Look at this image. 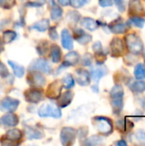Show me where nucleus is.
<instances>
[{
    "instance_id": "obj_1",
    "label": "nucleus",
    "mask_w": 145,
    "mask_h": 146,
    "mask_svg": "<svg viewBox=\"0 0 145 146\" xmlns=\"http://www.w3.org/2000/svg\"><path fill=\"white\" fill-rule=\"evenodd\" d=\"M125 42L126 49L130 54L136 56L140 55L144 50V43L141 38L135 33L126 34L125 37Z\"/></svg>"
},
{
    "instance_id": "obj_2",
    "label": "nucleus",
    "mask_w": 145,
    "mask_h": 146,
    "mask_svg": "<svg viewBox=\"0 0 145 146\" xmlns=\"http://www.w3.org/2000/svg\"><path fill=\"white\" fill-rule=\"evenodd\" d=\"M94 124L97 131L104 135L110 134L113 131V123L109 118L97 116L94 118Z\"/></svg>"
},
{
    "instance_id": "obj_3",
    "label": "nucleus",
    "mask_w": 145,
    "mask_h": 146,
    "mask_svg": "<svg viewBox=\"0 0 145 146\" xmlns=\"http://www.w3.org/2000/svg\"><path fill=\"white\" fill-rule=\"evenodd\" d=\"M38 115L40 117H54L60 118L62 113L60 109L51 104H44L38 110Z\"/></svg>"
},
{
    "instance_id": "obj_4",
    "label": "nucleus",
    "mask_w": 145,
    "mask_h": 146,
    "mask_svg": "<svg viewBox=\"0 0 145 146\" xmlns=\"http://www.w3.org/2000/svg\"><path fill=\"white\" fill-rule=\"evenodd\" d=\"M128 14L130 16L145 15V10L140 0H130L128 3Z\"/></svg>"
},
{
    "instance_id": "obj_5",
    "label": "nucleus",
    "mask_w": 145,
    "mask_h": 146,
    "mask_svg": "<svg viewBox=\"0 0 145 146\" xmlns=\"http://www.w3.org/2000/svg\"><path fill=\"white\" fill-rule=\"evenodd\" d=\"M129 27H130V25L127 22L122 21L121 18H120V17L116 18L109 26V28L110 32L113 33H115V34L125 33L126 31H128Z\"/></svg>"
},
{
    "instance_id": "obj_6",
    "label": "nucleus",
    "mask_w": 145,
    "mask_h": 146,
    "mask_svg": "<svg viewBox=\"0 0 145 146\" xmlns=\"http://www.w3.org/2000/svg\"><path fill=\"white\" fill-rule=\"evenodd\" d=\"M29 69L30 70H38V71H41V72L46 73V74H50L52 71L51 66L50 65L48 61L44 58H38V59H36L35 61H33L31 63Z\"/></svg>"
},
{
    "instance_id": "obj_7",
    "label": "nucleus",
    "mask_w": 145,
    "mask_h": 146,
    "mask_svg": "<svg viewBox=\"0 0 145 146\" xmlns=\"http://www.w3.org/2000/svg\"><path fill=\"white\" fill-rule=\"evenodd\" d=\"M76 137V131L72 127H64L61 132V142L63 145L73 144Z\"/></svg>"
},
{
    "instance_id": "obj_8",
    "label": "nucleus",
    "mask_w": 145,
    "mask_h": 146,
    "mask_svg": "<svg viewBox=\"0 0 145 146\" xmlns=\"http://www.w3.org/2000/svg\"><path fill=\"white\" fill-rule=\"evenodd\" d=\"M110 50L113 56H121L125 50V45L123 41L119 38H115L110 44Z\"/></svg>"
},
{
    "instance_id": "obj_9",
    "label": "nucleus",
    "mask_w": 145,
    "mask_h": 146,
    "mask_svg": "<svg viewBox=\"0 0 145 146\" xmlns=\"http://www.w3.org/2000/svg\"><path fill=\"white\" fill-rule=\"evenodd\" d=\"M19 104H20V102L17 99H13L10 98H5L2 100L1 104H0V108L3 111L12 113L17 109Z\"/></svg>"
},
{
    "instance_id": "obj_10",
    "label": "nucleus",
    "mask_w": 145,
    "mask_h": 146,
    "mask_svg": "<svg viewBox=\"0 0 145 146\" xmlns=\"http://www.w3.org/2000/svg\"><path fill=\"white\" fill-rule=\"evenodd\" d=\"M115 126H116V128L120 132H121L123 133H128L133 128V122L128 119L121 118L116 121Z\"/></svg>"
},
{
    "instance_id": "obj_11",
    "label": "nucleus",
    "mask_w": 145,
    "mask_h": 146,
    "mask_svg": "<svg viewBox=\"0 0 145 146\" xmlns=\"http://www.w3.org/2000/svg\"><path fill=\"white\" fill-rule=\"evenodd\" d=\"M126 85L133 93H142L145 92V81L143 80H134L133 79H130V80L126 82Z\"/></svg>"
},
{
    "instance_id": "obj_12",
    "label": "nucleus",
    "mask_w": 145,
    "mask_h": 146,
    "mask_svg": "<svg viewBox=\"0 0 145 146\" xmlns=\"http://www.w3.org/2000/svg\"><path fill=\"white\" fill-rule=\"evenodd\" d=\"M18 117L11 112H9V114H6L0 118V125L3 127H15L18 124Z\"/></svg>"
},
{
    "instance_id": "obj_13",
    "label": "nucleus",
    "mask_w": 145,
    "mask_h": 146,
    "mask_svg": "<svg viewBox=\"0 0 145 146\" xmlns=\"http://www.w3.org/2000/svg\"><path fill=\"white\" fill-rule=\"evenodd\" d=\"M76 80L80 86H88L91 82L90 73L85 69H78L76 71Z\"/></svg>"
},
{
    "instance_id": "obj_14",
    "label": "nucleus",
    "mask_w": 145,
    "mask_h": 146,
    "mask_svg": "<svg viewBox=\"0 0 145 146\" xmlns=\"http://www.w3.org/2000/svg\"><path fill=\"white\" fill-rule=\"evenodd\" d=\"M108 73V69L104 66H99L97 68H93L90 71V76L96 82H98L104 75Z\"/></svg>"
},
{
    "instance_id": "obj_15",
    "label": "nucleus",
    "mask_w": 145,
    "mask_h": 146,
    "mask_svg": "<svg viewBox=\"0 0 145 146\" xmlns=\"http://www.w3.org/2000/svg\"><path fill=\"white\" fill-rule=\"evenodd\" d=\"M62 88V82L61 81H55L53 82L49 87L47 92V96L50 98H56L59 94L61 93Z\"/></svg>"
},
{
    "instance_id": "obj_16",
    "label": "nucleus",
    "mask_w": 145,
    "mask_h": 146,
    "mask_svg": "<svg viewBox=\"0 0 145 146\" xmlns=\"http://www.w3.org/2000/svg\"><path fill=\"white\" fill-rule=\"evenodd\" d=\"M25 98L26 100L30 102V103H33V104H37L38 102H40L42 100L43 95L42 92L38 90H29L25 93Z\"/></svg>"
},
{
    "instance_id": "obj_17",
    "label": "nucleus",
    "mask_w": 145,
    "mask_h": 146,
    "mask_svg": "<svg viewBox=\"0 0 145 146\" xmlns=\"http://www.w3.org/2000/svg\"><path fill=\"white\" fill-rule=\"evenodd\" d=\"M110 98H111V105L113 109V113L115 115H120L124 106L123 97H110Z\"/></svg>"
},
{
    "instance_id": "obj_18",
    "label": "nucleus",
    "mask_w": 145,
    "mask_h": 146,
    "mask_svg": "<svg viewBox=\"0 0 145 146\" xmlns=\"http://www.w3.org/2000/svg\"><path fill=\"white\" fill-rule=\"evenodd\" d=\"M29 82L31 85L34 86H43L45 84V79L44 77L38 72H33L30 74Z\"/></svg>"
},
{
    "instance_id": "obj_19",
    "label": "nucleus",
    "mask_w": 145,
    "mask_h": 146,
    "mask_svg": "<svg viewBox=\"0 0 145 146\" xmlns=\"http://www.w3.org/2000/svg\"><path fill=\"white\" fill-rule=\"evenodd\" d=\"M62 44L63 48H65L66 50H72L73 47V38L69 33V32L67 29H63L62 31Z\"/></svg>"
},
{
    "instance_id": "obj_20",
    "label": "nucleus",
    "mask_w": 145,
    "mask_h": 146,
    "mask_svg": "<svg viewBox=\"0 0 145 146\" xmlns=\"http://www.w3.org/2000/svg\"><path fill=\"white\" fill-rule=\"evenodd\" d=\"M75 36H76V40L80 44H87L90 43L92 39L91 36L86 33H85L81 29H77L75 31Z\"/></svg>"
},
{
    "instance_id": "obj_21",
    "label": "nucleus",
    "mask_w": 145,
    "mask_h": 146,
    "mask_svg": "<svg viewBox=\"0 0 145 146\" xmlns=\"http://www.w3.org/2000/svg\"><path fill=\"white\" fill-rule=\"evenodd\" d=\"M80 24L83 27H85V29L90 30V31H95L98 27V22L90 17L83 18L80 21Z\"/></svg>"
},
{
    "instance_id": "obj_22",
    "label": "nucleus",
    "mask_w": 145,
    "mask_h": 146,
    "mask_svg": "<svg viewBox=\"0 0 145 146\" xmlns=\"http://www.w3.org/2000/svg\"><path fill=\"white\" fill-rule=\"evenodd\" d=\"M79 60V54L77 52H75V51H70L65 56L64 64L66 66H73V65L77 64Z\"/></svg>"
},
{
    "instance_id": "obj_23",
    "label": "nucleus",
    "mask_w": 145,
    "mask_h": 146,
    "mask_svg": "<svg viewBox=\"0 0 145 146\" xmlns=\"http://www.w3.org/2000/svg\"><path fill=\"white\" fill-rule=\"evenodd\" d=\"M73 98V93L72 92H70V91L69 92H66L58 99V104L61 107H63L64 108V107L68 106L71 103Z\"/></svg>"
},
{
    "instance_id": "obj_24",
    "label": "nucleus",
    "mask_w": 145,
    "mask_h": 146,
    "mask_svg": "<svg viewBox=\"0 0 145 146\" xmlns=\"http://www.w3.org/2000/svg\"><path fill=\"white\" fill-rule=\"evenodd\" d=\"M127 23L131 26H134L139 28L144 27L145 23V18L142 16H130Z\"/></svg>"
},
{
    "instance_id": "obj_25",
    "label": "nucleus",
    "mask_w": 145,
    "mask_h": 146,
    "mask_svg": "<svg viewBox=\"0 0 145 146\" xmlns=\"http://www.w3.org/2000/svg\"><path fill=\"white\" fill-rule=\"evenodd\" d=\"M134 76L136 80H144L145 79V66L143 63L136 64L134 68Z\"/></svg>"
},
{
    "instance_id": "obj_26",
    "label": "nucleus",
    "mask_w": 145,
    "mask_h": 146,
    "mask_svg": "<svg viewBox=\"0 0 145 146\" xmlns=\"http://www.w3.org/2000/svg\"><path fill=\"white\" fill-rule=\"evenodd\" d=\"M32 29H35L38 32H44L49 28V20L47 19H44L41 20L36 23H34L32 27Z\"/></svg>"
},
{
    "instance_id": "obj_27",
    "label": "nucleus",
    "mask_w": 145,
    "mask_h": 146,
    "mask_svg": "<svg viewBox=\"0 0 145 146\" xmlns=\"http://www.w3.org/2000/svg\"><path fill=\"white\" fill-rule=\"evenodd\" d=\"M8 63L9 64V66L12 68L13 71H14V74L15 76H17L18 78H21L24 75V73H25V69L22 66L12 62V61H9Z\"/></svg>"
},
{
    "instance_id": "obj_28",
    "label": "nucleus",
    "mask_w": 145,
    "mask_h": 146,
    "mask_svg": "<svg viewBox=\"0 0 145 146\" xmlns=\"http://www.w3.org/2000/svg\"><path fill=\"white\" fill-rule=\"evenodd\" d=\"M26 135L28 137L29 139H41L43 138V134L41 133V132L32 128V127H26Z\"/></svg>"
},
{
    "instance_id": "obj_29",
    "label": "nucleus",
    "mask_w": 145,
    "mask_h": 146,
    "mask_svg": "<svg viewBox=\"0 0 145 146\" xmlns=\"http://www.w3.org/2000/svg\"><path fill=\"white\" fill-rule=\"evenodd\" d=\"M6 138H7V140H9V141L20 140L21 138V133L19 129H12L7 132Z\"/></svg>"
},
{
    "instance_id": "obj_30",
    "label": "nucleus",
    "mask_w": 145,
    "mask_h": 146,
    "mask_svg": "<svg viewBox=\"0 0 145 146\" xmlns=\"http://www.w3.org/2000/svg\"><path fill=\"white\" fill-rule=\"evenodd\" d=\"M61 56H62L61 49L56 44H53L51 46V59L53 62L57 63L61 60Z\"/></svg>"
},
{
    "instance_id": "obj_31",
    "label": "nucleus",
    "mask_w": 145,
    "mask_h": 146,
    "mask_svg": "<svg viewBox=\"0 0 145 146\" xmlns=\"http://www.w3.org/2000/svg\"><path fill=\"white\" fill-rule=\"evenodd\" d=\"M62 15V10L60 7L56 6V4L52 6V9H51V12H50V16H51V19L52 20H57L59 19Z\"/></svg>"
},
{
    "instance_id": "obj_32",
    "label": "nucleus",
    "mask_w": 145,
    "mask_h": 146,
    "mask_svg": "<svg viewBox=\"0 0 145 146\" xmlns=\"http://www.w3.org/2000/svg\"><path fill=\"white\" fill-rule=\"evenodd\" d=\"M62 82L66 88H71L74 86V79L71 74H67L66 76H64L62 80Z\"/></svg>"
},
{
    "instance_id": "obj_33",
    "label": "nucleus",
    "mask_w": 145,
    "mask_h": 146,
    "mask_svg": "<svg viewBox=\"0 0 145 146\" xmlns=\"http://www.w3.org/2000/svg\"><path fill=\"white\" fill-rule=\"evenodd\" d=\"M103 137L98 136V135H94L91 136L90 139H88L85 141V144L88 145H99L103 142Z\"/></svg>"
},
{
    "instance_id": "obj_34",
    "label": "nucleus",
    "mask_w": 145,
    "mask_h": 146,
    "mask_svg": "<svg viewBox=\"0 0 145 146\" xmlns=\"http://www.w3.org/2000/svg\"><path fill=\"white\" fill-rule=\"evenodd\" d=\"M16 38V33L14 31H6L3 33V40L6 44L11 43Z\"/></svg>"
},
{
    "instance_id": "obj_35",
    "label": "nucleus",
    "mask_w": 145,
    "mask_h": 146,
    "mask_svg": "<svg viewBox=\"0 0 145 146\" xmlns=\"http://www.w3.org/2000/svg\"><path fill=\"white\" fill-rule=\"evenodd\" d=\"M134 137H135V139L138 141L140 144L145 145V132L144 130L139 129L136 131V133H134Z\"/></svg>"
},
{
    "instance_id": "obj_36",
    "label": "nucleus",
    "mask_w": 145,
    "mask_h": 146,
    "mask_svg": "<svg viewBox=\"0 0 145 146\" xmlns=\"http://www.w3.org/2000/svg\"><path fill=\"white\" fill-rule=\"evenodd\" d=\"M89 2H90V0H69L70 4L73 8H80V7L84 6L85 4L88 3Z\"/></svg>"
},
{
    "instance_id": "obj_37",
    "label": "nucleus",
    "mask_w": 145,
    "mask_h": 146,
    "mask_svg": "<svg viewBox=\"0 0 145 146\" xmlns=\"http://www.w3.org/2000/svg\"><path fill=\"white\" fill-rule=\"evenodd\" d=\"M115 4L116 5L117 9H119L120 12H124L126 9V4L125 0H114L113 1Z\"/></svg>"
},
{
    "instance_id": "obj_38",
    "label": "nucleus",
    "mask_w": 145,
    "mask_h": 146,
    "mask_svg": "<svg viewBox=\"0 0 145 146\" xmlns=\"http://www.w3.org/2000/svg\"><path fill=\"white\" fill-rule=\"evenodd\" d=\"M79 16H80V15H79L78 12H76V11H71L70 13L68 14L67 18H68V20L70 21L77 22V21H79Z\"/></svg>"
},
{
    "instance_id": "obj_39",
    "label": "nucleus",
    "mask_w": 145,
    "mask_h": 146,
    "mask_svg": "<svg viewBox=\"0 0 145 146\" xmlns=\"http://www.w3.org/2000/svg\"><path fill=\"white\" fill-rule=\"evenodd\" d=\"M82 63L84 66H91L92 63V56L90 53L85 54L82 59Z\"/></svg>"
},
{
    "instance_id": "obj_40",
    "label": "nucleus",
    "mask_w": 145,
    "mask_h": 146,
    "mask_svg": "<svg viewBox=\"0 0 145 146\" xmlns=\"http://www.w3.org/2000/svg\"><path fill=\"white\" fill-rule=\"evenodd\" d=\"M15 4V0H0V7L9 9Z\"/></svg>"
},
{
    "instance_id": "obj_41",
    "label": "nucleus",
    "mask_w": 145,
    "mask_h": 146,
    "mask_svg": "<svg viewBox=\"0 0 145 146\" xmlns=\"http://www.w3.org/2000/svg\"><path fill=\"white\" fill-rule=\"evenodd\" d=\"M92 49H93V50L95 51L96 54L102 52V51H103V46H102L101 42H96V43L92 45Z\"/></svg>"
},
{
    "instance_id": "obj_42",
    "label": "nucleus",
    "mask_w": 145,
    "mask_h": 146,
    "mask_svg": "<svg viewBox=\"0 0 145 146\" xmlns=\"http://www.w3.org/2000/svg\"><path fill=\"white\" fill-rule=\"evenodd\" d=\"M8 74H9V73H8L6 67L4 66V64L3 62H0V76H2L3 78H5Z\"/></svg>"
},
{
    "instance_id": "obj_43",
    "label": "nucleus",
    "mask_w": 145,
    "mask_h": 146,
    "mask_svg": "<svg viewBox=\"0 0 145 146\" xmlns=\"http://www.w3.org/2000/svg\"><path fill=\"white\" fill-rule=\"evenodd\" d=\"M113 3H114L113 0H99V5L103 8L112 6Z\"/></svg>"
},
{
    "instance_id": "obj_44",
    "label": "nucleus",
    "mask_w": 145,
    "mask_h": 146,
    "mask_svg": "<svg viewBox=\"0 0 145 146\" xmlns=\"http://www.w3.org/2000/svg\"><path fill=\"white\" fill-rule=\"evenodd\" d=\"M49 35H50V37L51 39H56L57 38L58 35H57L56 29L55 27H52L50 28V30H49Z\"/></svg>"
},
{
    "instance_id": "obj_45",
    "label": "nucleus",
    "mask_w": 145,
    "mask_h": 146,
    "mask_svg": "<svg viewBox=\"0 0 145 146\" xmlns=\"http://www.w3.org/2000/svg\"><path fill=\"white\" fill-rule=\"evenodd\" d=\"M115 145L118 146H126L127 143L124 140V139H121V140H119L115 143Z\"/></svg>"
},
{
    "instance_id": "obj_46",
    "label": "nucleus",
    "mask_w": 145,
    "mask_h": 146,
    "mask_svg": "<svg viewBox=\"0 0 145 146\" xmlns=\"http://www.w3.org/2000/svg\"><path fill=\"white\" fill-rule=\"evenodd\" d=\"M58 3L62 6H67L69 4V0H58Z\"/></svg>"
},
{
    "instance_id": "obj_47",
    "label": "nucleus",
    "mask_w": 145,
    "mask_h": 146,
    "mask_svg": "<svg viewBox=\"0 0 145 146\" xmlns=\"http://www.w3.org/2000/svg\"><path fill=\"white\" fill-rule=\"evenodd\" d=\"M142 53H143V57L145 59V50H143V52H142Z\"/></svg>"
},
{
    "instance_id": "obj_48",
    "label": "nucleus",
    "mask_w": 145,
    "mask_h": 146,
    "mask_svg": "<svg viewBox=\"0 0 145 146\" xmlns=\"http://www.w3.org/2000/svg\"><path fill=\"white\" fill-rule=\"evenodd\" d=\"M2 51V42H1V40H0V52Z\"/></svg>"
},
{
    "instance_id": "obj_49",
    "label": "nucleus",
    "mask_w": 145,
    "mask_h": 146,
    "mask_svg": "<svg viewBox=\"0 0 145 146\" xmlns=\"http://www.w3.org/2000/svg\"><path fill=\"white\" fill-rule=\"evenodd\" d=\"M0 91H1V84H0Z\"/></svg>"
},
{
    "instance_id": "obj_50",
    "label": "nucleus",
    "mask_w": 145,
    "mask_h": 146,
    "mask_svg": "<svg viewBox=\"0 0 145 146\" xmlns=\"http://www.w3.org/2000/svg\"><path fill=\"white\" fill-rule=\"evenodd\" d=\"M22 1H23V0H22Z\"/></svg>"
}]
</instances>
